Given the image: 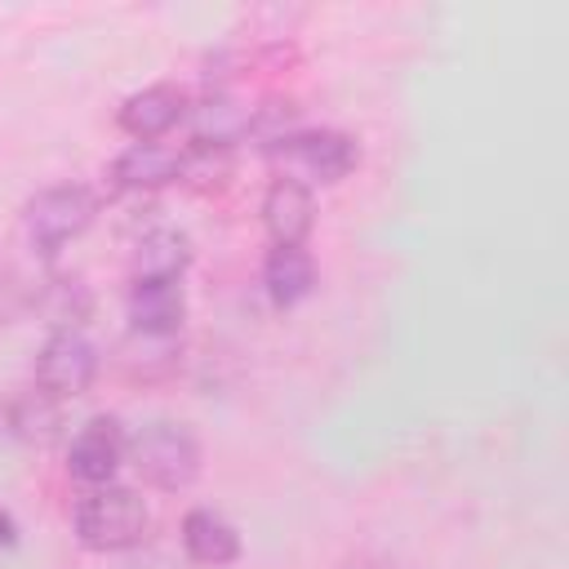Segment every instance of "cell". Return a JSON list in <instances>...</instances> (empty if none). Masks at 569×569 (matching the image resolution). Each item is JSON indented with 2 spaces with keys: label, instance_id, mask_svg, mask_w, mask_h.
Instances as JSON below:
<instances>
[{
  "label": "cell",
  "instance_id": "obj_3",
  "mask_svg": "<svg viewBox=\"0 0 569 569\" xmlns=\"http://www.w3.org/2000/svg\"><path fill=\"white\" fill-rule=\"evenodd\" d=\"M147 502L138 498V489L129 485H89L84 498L71 511L76 538L89 551H129L142 542L147 533Z\"/></svg>",
  "mask_w": 569,
  "mask_h": 569
},
{
  "label": "cell",
  "instance_id": "obj_7",
  "mask_svg": "<svg viewBox=\"0 0 569 569\" xmlns=\"http://www.w3.org/2000/svg\"><path fill=\"white\" fill-rule=\"evenodd\" d=\"M191 124V138L196 147H218V151H231L236 142H244L253 133V107L213 89V93H200L196 102H187V116Z\"/></svg>",
  "mask_w": 569,
  "mask_h": 569
},
{
  "label": "cell",
  "instance_id": "obj_8",
  "mask_svg": "<svg viewBox=\"0 0 569 569\" xmlns=\"http://www.w3.org/2000/svg\"><path fill=\"white\" fill-rule=\"evenodd\" d=\"M129 329L133 333H151V338H178L182 320H187V293L178 280H133L129 298Z\"/></svg>",
  "mask_w": 569,
  "mask_h": 569
},
{
  "label": "cell",
  "instance_id": "obj_2",
  "mask_svg": "<svg viewBox=\"0 0 569 569\" xmlns=\"http://www.w3.org/2000/svg\"><path fill=\"white\" fill-rule=\"evenodd\" d=\"M124 462L151 485V489H164V493H182L200 480V467H204V453H200V440L187 422H147L142 431L129 436V453Z\"/></svg>",
  "mask_w": 569,
  "mask_h": 569
},
{
  "label": "cell",
  "instance_id": "obj_6",
  "mask_svg": "<svg viewBox=\"0 0 569 569\" xmlns=\"http://www.w3.org/2000/svg\"><path fill=\"white\" fill-rule=\"evenodd\" d=\"M124 453H129V436L116 418L98 413L89 418L71 445H67V471L80 480V485H111L116 471L124 467Z\"/></svg>",
  "mask_w": 569,
  "mask_h": 569
},
{
  "label": "cell",
  "instance_id": "obj_13",
  "mask_svg": "<svg viewBox=\"0 0 569 569\" xmlns=\"http://www.w3.org/2000/svg\"><path fill=\"white\" fill-rule=\"evenodd\" d=\"M262 289L280 311L307 302L316 289V258L302 244H271L262 262Z\"/></svg>",
  "mask_w": 569,
  "mask_h": 569
},
{
  "label": "cell",
  "instance_id": "obj_11",
  "mask_svg": "<svg viewBox=\"0 0 569 569\" xmlns=\"http://www.w3.org/2000/svg\"><path fill=\"white\" fill-rule=\"evenodd\" d=\"M191 267V236L178 227H147L129 244V276L133 280H182Z\"/></svg>",
  "mask_w": 569,
  "mask_h": 569
},
{
  "label": "cell",
  "instance_id": "obj_4",
  "mask_svg": "<svg viewBox=\"0 0 569 569\" xmlns=\"http://www.w3.org/2000/svg\"><path fill=\"white\" fill-rule=\"evenodd\" d=\"M267 160L280 164V178H293V182H342L347 173H356L360 164V142L342 129H293L276 142H262Z\"/></svg>",
  "mask_w": 569,
  "mask_h": 569
},
{
  "label": "cell",
  "instance_id": "obj_9",
  "mask_svg": "<svg viewBox=\"0 0 569 569\" xmlns=\"http://www.w3.org/2000/svg\"><path fill=\"white\" fill-rule=\"evenodd\" d=\"M182 116H187V93H182L178 84H147V89H138V93H129V98L120 102L116 124H120L133 142H156V138H164Z\"/></svg>",
  "mask_w": 569,
  "mask_h": 569
},
{
  "label": "cell",
  "instance_id": "obj_12",
  "mask_svg": "<svg viewBox=\"0 0 569 569\" xmlns=\"http://www.w3.org/2000/svg\"><path fill=\"white\" fill-rule=\"evenodd\" d=\"M182 178V151L160 142H133L111 160V182L120 191H156Z\"/></svg>",
  "mask_w": 569,
  "mask_h": 569
},
{
  "label": "cell",
  "instance_id": "obj_15",
  "mask_svg": "<svg viewBox=\"0 0 569 569\" xmlns=\"http://www.w3.org/2000/svg\"><path fill=\"white\" fill-rule=\"evenodd\" d=\"M31 311H40L53 333H67V329L84 333V325L93 316V289L80 276H49V280H40Z\"/></svg>",
  "mask_w": 569,
  "mask_h": 569
},
{
  "label": "cell",
  "instance_id": "obj_19",
  "mask_svg": "<svg viewBox=\"0 0 569 569\" xmlns=\"http://www.w3.org/2000/svg\"><path fill=\"white\" fill-rule=\"evenodd\" d=\"M36 293H40V284H31L13 262L0 258V320H13L22 311H31L36 307Z\"/></svg>",
  "mask_w": 569,
  "mask_h": 569
},
{
  "label": "cell",
  "instance_id": "obj_5",
  "mask_svg": "<svg viewBox=\"0 0 569 569\" xmlns=\"http://www.w3.org/2000/svg\"><path fill=\"white\" fill-rule=\"evenodd\" d=\"M98 378V347L67 329V333H49L40 356H36V391H44L49 400H76L93 387Z\"/></svg>",
  "mask_w": 569,
  "mask_h": 569
},
{
  "label": "cell",
  "instance_id": "obj_17",
  "mask_svg": "<svg viewBox=\"0 0 569 569\" xmlns=\"http://www.w3.org/2000/svg\"><path fill=\"white\" fill-rule=\"evenodd\" d=\"M227 173H231L227 151H218V147H191V151H182V178L178 182H191L200 191H213V187L227 182Z\"/></svg>",
  "mask_w": 569,
  "mask_h": 569
},
{
  "label": "cell",
  "instance_id": "obj_10",
  "mask_svg": "<svg viewBox=\"0 0 569 569\" xmlns=\"http://www.w3.org/2000/svg\"><path fill=\"white\" fill-rule=\"evenodd\" d=\"M262 227L271 236V244H307L311 227H316V200L311 187L293 182V178H271V187L262 191Z\"/></svg>",
  "mask_w": 569,
  "mask_h": 569
},
{
  "label": "cell",
  "instance_id": "obj_14",
  "mask_svg": "<svg viewBox=\"0 0 569 569\" xmlns=\"http://www.w3.org/2000/svg\"><path fill=\"white\" fill-rule=\"evenodd\" d=\"M182 547L196 565H209V569H222L240 556V529L213 511V507H191L182 516Z\"/></svg>",
  "mask_w": 569,
  "mask_h": 569
},
{
  "label": "cell",
  "instance_id": "obj_20",
  "mask_svg": "<svg viewBox=\"0 0 569 569\" xmlns=\"http://www.w3.org/2000/svg\"><path fill=\"white\" fill-rule=\"evenodd\" d=\"M13 542H18V525L9 511H0V547H13Z\"/></svg>",
  "mask_w": 569,
  "mask_h": 569
},
{
  "label": "cell",
  "instance_id": "obj_16",
  "mask_svg": "<svg viewBox=\"0 0 569 569\" xmlns=\"http://www.w3.org/2000/svg\"><path fill=\"white\" fill-rule=\"evenodd\" d=\"M4 431L18 436V440H27V445H49L62 431V409L44 391L22 396V400L4 405Z\"/></svg>",
  "mask_w": 569,
  "mask_h": 569
},
{
  "label": "cell",
  "instance_id": "obj_18",
  "mask_svg": "<svg viewBox=\"0 0 569 569\" xmlns=\"http://www.w3.org/2000/svg\"><path fill=\"white\" fill-rule=\"evenodd\" d=\"M173 360H178V338H151V333H129V342H124V365H129V369L156 373V369H169Z\"/></svg>",
  "mask_w": 569,
  "mask_h": 569
},
{
  "label": "cell",
  "instance_id": "obj_1",
  "mask_svg": "<svg viewBox=\"0 0 569 569\" xmlns=\"http://www.w3.org/2000/svg\"><path fill=\"white\" fill-rule=\"evenodd\" d=\"M98 218V196L84 182H58L36 191L18 213V236L36 258H53L62 244L84 236Z\"/></svg>",
  "mask_w": 569,
  "mask_h": 569
}]
</instances>
